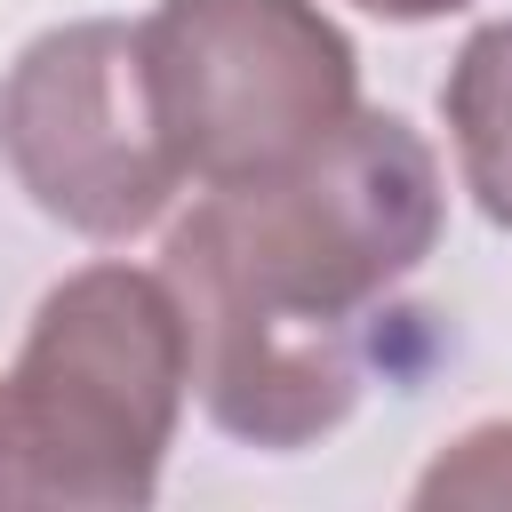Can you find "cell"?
I'll use <instances>...</instances> for the list:
<instances>
[{"label":"cell","instance_id":"8992f818","mask_svg":"<svg viewBox=\"0 0 512 512\" xmlns=\"http://www.w3.org/2000/svg\"><path fill=\"white\" fill-rule=\"evenodd\" d=\"M416 504H512V424H472L432 456Z\"/></svg>","mask_w":512,"mask_h":512},{"label":"cell","instance_id":"277c9868","mask_svg":"<svg viewBox=\"0 0 512 512\" xmlns=\"http://www.w3.org/2000/svg\"><path fill=\"white\" fill-rule=\"evenodd\" d=\"M0 160L40 216L88 240L160 224L184 192V160L144 72V32L112 16L40 32L0 80Z\"/></svg>","mask_w":512,"mask_h":512},{"label":"cell","instance_id":"52a82bcc","mask_svg":"<svg viewBox=\"0 0 512 512\" xmlns=\"http://www.w3.org/2000/svg\"><path fill=\"white\" fill-rule=\"evenodd\" d=\"M352 8H368L384 24H432V16H456L464 0H352Z\"/></svg>","mask_w":512,"mask_h":512},{"label":"cell","instance_id":"3957f363","mask_svg":"<svg viewBox=\"0 0 512 512\" xmlns=\"http://www.w3.org/2000/svg\"><path fill=\"white\" fill-rule=\"evenodd\" d=\"M136 32L200 192L280 176L360 112V56L320 0H160Z\"/></svg>","mask_w":512,"mask_h":512},{"label":"cell","instance_id":"7a4b0ae2","mask_svg":"<svg viewBox=\"0 0 512 512\" xmlns=\"http://www.w3.org/2000/svg\"><path fill=\"white\" fill-rule=\"evenodd\" d=\"M192 392V328L168 272L88 264L56 280L0 376V504L144 512Z\"/></svg>","mask_w":512,"mask_h":512},{"label":"cell","instance_id":"5b68a950","mask_svg":"<svg viewBox=\"0 0 512 512\" xmlns=\"http://www.w3.org/2000/svg\"><path fill=\"white\" fill-rule=\"evenodd\" d=\"M440 112L456 136L464 192L480 200L488 224L512 232V24H480L456 48V64L440 80Z\"/></svg>","mask_w":512,"mask_h":512},{"label":"cell","instance_id":"6da1fadb","mask_svg":"<svg viewBox=\"0 0 512 512\" xmlns=\"http://www.w3.org/2000/svg\"><path fill=\"white\" fill-rule=\"evenodd\" d=\"M440 240V160L400 112H352L312 160L208 184L168 232L200 408L248 448H304L360 400V320Z\"/></svg>","mask_w":512,"mask_h":512}]
</instances>
